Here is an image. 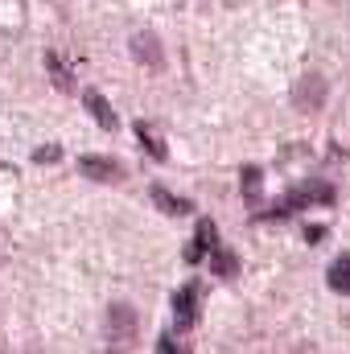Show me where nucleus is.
Here are the masks:
<instances>
[{"label":"nucleus","instance_id":"3","mask_svg":"<svg viewBox=\"0 0 350 354\" xmlns=\"http://www.w3.org/2000/svg\"><path fill=\"white\" fill-rule=\"evenodd\" d=\"M174 317H177V330H190L198 322V284H185L177 288L174 297Z\"/></svg>","mask_w":350,"mask_h":354},{"label":"nucleus","instance_id":"1","mask_svg":"<svg viewBox=\"0 0 350 354\" xmlns=\"http://www.w3.org/2000/svg\"><path fill=\"white\" fill-rule=\"evenodd\" d=\"M136 342V313L128 305H111L107 309V351L124 354Z\"/></svg>","mask_w":350,"mask_h":354},{"label":"nucleus","instance_id":"6","mask_svg":"<svg viewBox=\"0 0 350 354\" xmlns=\"http://www.w3.org/2000/svg\"><path fill=\"white\" fill-rule=\"evenodd\" d=\"M153 202H157L165 214H174V218H181V214H190V210H194V202L174 198V194H169V189H161V185H153Z\"/></svg>","mask_w":350,"mask_h":354},{"label":"nucleus","instance_id":"9","mask_svg":"<svg viewBox=\"0 0 350 354\" xmlns=\"http://www.w3.org/2000/svg\"><path fill=\"white\" fill-rule=\"evenodd\" d=\"M136 136L145 140V149H149V157H157V161H165V157H169V153H165V140H157L149 124H136Z\"/></svg>","mask_w":350,"mask_h":354},{"label":"nucleus","instance_id":"4","mask_svg":"<svg viewBox=\"0 0 350 354\" xmlns=\"http://www.w3.org/2000/svg\"><path fill=\"white\" fill-rule=\"evenodd\" d=\"M210 248H214V223L202 218V223H198V235H194L190 248H185V260H190V264H202V260L210 256Z\"/></svg>","mask_w":350,"mask_h":354},{"label":"nucleus","instance_id":"13","mask_svg":"<svg viewBox=\"0 0 350 354\" xmlns=\"http://www.w3.org/2000/svg\"><path fill=\"white\" fill-rule=\"evenodd\" d=\"M136 50H140V62H149V66H157L161 58H157V41L145 33V37H136Z\"/></svg>","mask_w":350,"mask_h":354},{"label":"nucleus","instance_id":"5","mask_svg":"<svg viewBox=\"0 0 350 354\" xmlns=\"http://www.w3.org/2000/svg\"><path fill=\"white\" fill-rule=\"evenodd\" d=\"M87 111L99 120V128H107V132H116V111H111V103L99 95V91H87Z\"/></svg>","mask_w":350,"mask_h":354},{"label":"nucleus","instance_id":"10","mask_svg":"<svg viewBox=\"0 0 350 354\" xmlns=\"http://www.w3.org/2000/svg\"><path fill=\"white\" fill-rule=\"evenodd\" d=\"M46 66H50V75H54L58 91H75V79H71V71L58 62V54H46Z\"/></svg>","mask_w":350,"mask_h":354},{"label":"nucleus","instance_id":"12","mask_svg":"<svg viewBox=\"0 0 350 354\" xmlns=\"http://www.w3.org/2000/svg\"><path fill=\"white\" fill-rule=\"evenodd\" d=\"M79 169H83L87 177H107V181H116V177H120V169H116L111 161H91V157L79 165Z\"/></svg>","mask_w":350,"mask_h":354},{"label":"nucleus","instance_id":"15","mask_svg":"<svg viewBox=\"0 0 350 354\" xmlns=\"http://www.w3.org/2000/svg\"><path fill=\"white\" fill-rule=\"evenodd\" d=\"M157 354H190V351H181V346H177V338H169V334H165V338L157 342Z\"/></svg>","mask_w":350,"mask_h":354},{"label":"nucleus","instance_id":"11","mask_svg":"<svg viewBox=\"0 0 350 354\" xmlns=\"http://www.w3.org/2000/svg\"><path fill=\"white\" fill-rule=\"evenodd\" d=\"M322 79H317V75H309V79H305V83H301V95H297V103H301V107H317V95H322Z\"/></svg>","mask_w":350,"mask_h":354},{"label":"nucleus","instance_id":"2","mask_svg":"<svg viewBox=\"0 0 350 354\" xmlns=\"http://www.w3.org/2000/svg\"><path fill=\"white\" fill-rule=\"evenodd\" d=\"M334 198V189L330 185H322V181H309L305 189H297V194H288L276 210H272V218H284L288 210H305V206H317V202H330Z\"/></svg>","mask_w":350,"mask_h":354},{"label":"nucleus","instance_id":"7","mask_svg":"<svg viewBox=\"0 0 350 354\" xmlns=\"http://www.w3.org/2000/svg\"><path fill=\"white\" fill-rule=\"evenodd\" d=\"M206 260H210V268H214L219 276H235V272H239V260H235V252H231V248H223V243H214Z\"/></svg>","mask_w":350,"mask_h":354},{"label":"nucleus","instance_id":"8","mask_svg":"<svg viewBox=\"0 0 350 354\" xmlns=\"http://www.w3.org/2000/svg\"><path fill=\"white\" fill-rule=\"evenodd\" d=\"M330 288L342 292V297H350V252H342V256L330 264Z\"/></svg>","mask_w":350,"mask_h":354},{"label":"nucleus","instance_id":"14","mask_svg":"<svg viewBox=\"0 0 350 354\" xmlns=\"http://www.w3.org/2000/svg\"><path fill=\"white\" fill-rule=\"evenodd\" d=\"M243 185H248V202H256V194H260V174H256L252 165L243 169Z\"/></svg>","mask_w":350,"mask_h":354}]
</instances>
